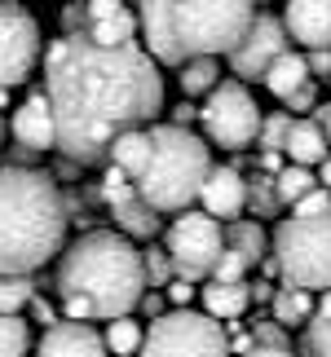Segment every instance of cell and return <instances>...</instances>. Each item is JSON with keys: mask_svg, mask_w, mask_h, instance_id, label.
<instances>
[{"mask_svg": "<svg viewBox=\"0 0 331 357\" xmlns=\"http://www.w3.org/2000/svg\"><path fill=\"white\" fill-rule=\"evenodd\" d=\"M287 128H292V115H265V123H260V150L265 155H283V142H287Z\"/></svg>", "mask_w": 331, "mask_h": 357, "instance_id": "cell-29", "label": "cell"}, {"mask_svg": "<svg viewBox=\"0 0 331 357\" xmlns=\"http://www.w3.org/2000/svg\"><path fill=\"white\" fill-rule=\"evenodd\" d=\"M31 349V331L18 313H0V357H27Z\"/></svg>", "mask_w": 331, "mask_h": 357, "instance_id": "cell-27", "label": "cell"}, {"mask_svg": "<svg viewBox=\"0 0 331 357\" xmlns=\"http://www.w3.org/2000/svg\"><path fill=\"white\" fill-rule=\"evenodd\" d=\"M5 132H9V128H5V119H0V146H5Z\"/></svg>", "mask_w": 331, "mask_h": 357, "instance_id": "cell-42", "label": "cell"}, {"mask_svg": "<svg viewBox=\"0 0 331 357\" xmlns=\"http://www.w3.org/2000/svg\"><path fill=\"white\" fill-rule=\"evenodd\" d=\"M305 331H309V353L314 357H331V291L318 296V309H314Z\"/></svg>", "mask_w": 331, "mask_h": 357, "instance_id": "cell-26", "label": "cell"}, {"mask_svg": "<svg viewBox=\"0 0 331 357\" xmlns=\"http://www.w3.org/2000/svg\"><path fill=\"white\" fill-rule=\"evenodd\" d=\"M331 212V190L327 185H314L305 199L292 203V216H327Z\"/></svg>", "mask_w": 331, "mask_h": 357, "instance_id": "cell-31", "label": "cell"}, {"mask_svg": "<svg viewBox=\"0 0 331 357\" xmlns=\"http://www.w3.org/2000/svg\"><path fill=\"white\" fill-rule=\"evenodd\" d=\"M110 163L159 216H177L190 203H199V190L216 168L212 146L182 123H146V128L119 132L110 146Z\"/></svg>", "mask_w": 331, "mask_h": 357, "instance_id": "cell-3", "label": "cell"}, {"mask_svg": "<svg viewBox=\"0 0 331 357\" xmlns=\"http://www.w3.org/2000/svg\"><path fill=\"white\" fill-rule=\"evenodd\" d=\"M40 62V22L13 0H0V89L22 84Z\"/></svg>", "mask_w": 331, "mask_h": 357, "instance_id": "cell-10", "label": "cell"}, {"mask_svg": "<svg viewBox=\"0 0 331 357\" xmlns=\"http://www.w3.org/2000/svg\"><path fill=\"white\" fill-rule=\"evenodd\" d=\"M199 203H203L208 216H216V221H226V225L239 221L243 208H247V181L239 176V168H212L203 190H199Z\"/></svg>", "mask_w": 331, "mask_h": 357, "instance_id": "cell-16", "label": "cell"}, {"mask_svg": "<svg viewBox=\"0 0 331 357\" xmlns=\"http://www.w3.org/2000/svg\"><path fill=\"white\" fill-rule=\"evenodd\" d=\"M270 305H274V322L287 331V326H309L318 300H314V291H305V287H292V282H287L283 291H274Z\"/></svg>", "mask_w": 331, "mask_h": 357, "instance_id": "cell-20", "label": "cell"}, {"mask_svg": "<svg viewBox=\"0 0 331 357\" xmlns=\"http://www.w3.org/2000/svg\"><path fill=\"white\" fill-rule=\"evenodd\" d=\"M36 300L27 278H0V313H22Z\"/></svg>", "mask_w": 331, "mask_h": 357, "instance_id": "cell-28", "label": "cell"}, {"mask_svg": "<svg viewBox=\"0 0 331 357\" xmlns=\"http://www.w3.org/2000/svg\"><path fill=\"white\" fill-rule=\"evenodd\" d=\"M318 185H327V190H331V155L318 163Z\"/></svg>", "mask_w": 331, "mask_h": 357, "instance_id": "cell-39", "label": "cell"}, {"mask_svg": "<svg viewBox=\"0 0 331 357\" xmlns=\"http://www.w3.org/2000/svg\"><path fill=\"white\" fill-rule=\"evenodd\" d=\"M137 31H142V22H137L133 9H119L110 13L102 22H89V40H98V45H137Z\"/></svg>", "mask_w": 331, "mask_h": 357, "instance_id": "cell-21", "label": "cell"}, {"mask_svg": "<svg viewBox=\"0 0 331 357\" xmlns=\"http://www.w3.org/2000/svg\"><path fill=\"white\" fill-rule=\"evenodd\" d=\"M203 313H212L216 322H234V318H243L247 305H252V287L247 282H212L203 287Z\"/></svg>", "mask_w": 331, "mask_h": 357, "instance_id": "cell-19", "label": "cell"}, {"mask_svg": "<svg viewBox=\"0 0 331 357\" xmlns=\"http://www.w3.org/2000/svg\"><path fill=\"white\" fill-rule=\"evenodd\" d=\"M199 119H203L208 142H216L221 150H247V146L260 137V123H265L256 98L239 84V79L216 84V89L208 93V102H203Z\"/></svg>", "mask_w": 331, "mask_h": 357, "instance_id": "cell-9", "label": "cell"}, {"mask_svg": "<svg viewBox=\"0 0 331 357\" xmlns=\"http://www.w3.org/2000/svg\"><path fill=\"white\" fill-rule=\"evenodd\" d=\"M243 357H292V349L287 344H252Z\"/></svg>", "mask_w": 331, "mask_h": 357, "instance_id": "cell-35", "label": "cell"}, {"mask_svg": "<svg viewBox=\"0 0 331 357\" xmlns=\"http://www.w3.org/2000/svg\"><path fill=\"white\" fill-rule=\"evenodd\" d=\"M89 22H102V18H110V13H119L124 9V0H89Z\"/></svg>", "mask_w": 331, "mask_h": 357, "instance_id": "cell-33", "label": "cell"}, {"mask_svg": "<svg viewBox=\"0 0 331 357\" xmlns=\"http://www.w3.org/2000/svg\"><path fill=\"white\" fill-rule=\"evenodd\" d=\"M31 305H36V322H45V326H53V322H58V318H53V309L45 305V300H31Z\"/></svg>", "mask_w": 331, "mask_h": 357, "instance_id": "cell-37", "label": "cell"}, {"mask_svg": "<svg viewBox=\"0 0 331 357\" xmlns=\"http://www.w3.org/2000/svg\"><path fill=\"white\" fill-rule=\"evenodd\" d=\"M256 5H265V0H256Z\"/></svg>", "mask_w": 331, "mask_h": 357, "instance_id": "cell-43", "label": "cell"}, {"mask_svg": "<svg viewBox=\"0 0 331 357\" xmlns=\"http://www.w3.org/2000/svg\"><path fill=\"white\" fill-rule=\"evenodd\" d=\"M137 357H230L226 322H216L212 313H199L190 305L159 313L150 322Z\"/></svg>", "mask_w": 331, "mask_h": 357, "instance_id": "cell-7", "label": "cell"}, {"mask_svg": "<svg viewBox=\"0 0 331 357\" xmlns=\"http://www.w3.org/2000/svg\"><path fill=\"white\" fill-rule=\"evenodd\" d=\"M226 247L243 252V256L256 265V260L265 256V229H260V221H243V216H239V221L226 225Z\"/></svg>", "mask_w": 331, "mask_h": 357, "instance_id": "cell-22", "label": "cell"}, {"mask_svg": "<svg viewBox=\"0 0 331 357\" xmlns=\"http://www.w3.org/2000/svg\"><path fill=\"white\" fill-rule=\"evenodd\" d=\"M137 22L142 49L159 66L230 58L256 22V0H137Z\"/></svg>", "mask_w": 331, "mask_h": 357, "instance_id": "cell-4", "label": "cell"}, {"mask_svg": "<svg viewBox=\"0 0 331 357\" xmlns=\"http://www.w3.org/2000/svg\"><path fill=\"white\" fill-rule=\"evenodd\" d=\"M62 313L71 322H115L142 305L146 256L124 229H89L62 252Z\"/></svg>", "mask_w": 331, "mask_h": 357, "instance_id": "cell-2", "label": "cell"}, {"mask_svg": "<svg viewBox=\"0 0 331 357\" xmlns=\"http://www.w3.org/2000/svg\"><path fill=\"white\" fill-rule=\"evenodd\" d=\"M252 300H274V296H270V287H265V282H256V287H252Z\"/></svg>", "mask_w": 331, "mask_h": 357, "instance_id": "cell-41", "label": "cell"}, {"mask_svg": "<svg viewBox=\"0 0 331 357\" xmlns=\"http://www.w3.org/2000/svg\"><path fill=\"white\" fill-rule=\"evenodd\" d=\"M66 199L49 172L0 168V278H27L62 252Z\"/></svg>", "mask_w": 331, "mask_h": 357, "instance_id": "cell-5", "label": "cell"}, {"mask_svg": "<svg viewBox=\"0 0 331 357\" xmlns=\"http://www.w3.org/2000/svg\"><path fill=\"white\" fill-rule=\"evenodd\" d=\"M168 300H172L177 309H186L190 300H195V282H190V278H172L168 282Z\"/></svg>", "mask_w": 331, "mask_h": 357, "instance_id": "cell-32", "label": "cell"}, {"mask_svg": "<svg viewBox=\"0 0 331 357\" xmlns=\"http://www.w3.org/2000/svg\"><path fill=\"white\" fill-rule=\"evenodd\" d=\"M274 265L292 287L331 291V212L279 221V229H274Z\"/></svg>", "mask_w": 331, "mask_h": 357, "instance_id": "cell-6", "label": "cell"}, {"mask_svg": "<svg viewBox=\"0 0 331 357\" xmlns=\"http://www.w3.org/2000/svg\"><path fill=\"white\" fill-rule=\"evenodd\" d=\"M309 71H314V79L331 75V49H309Z\"/></svg>", "mask_w": 331, "mask_h": 357, "instance_id": "cell-34", "label": "cell"}, {"mask_svg": "<svg viewBox=\"0 0 331 357\" xmlns=\"http://www.w3.org/2000/svg\"><path fill=\"white\" fill-rule=\"evenodd\" d=\"M102 199H106L110 216H115V225L128 238H155L159 234V212L137 195V185L115 168V163H110L106 176H102Z\"/></svg>", "mask_w": 331, "mask_h": 357, "instance_id": "cell-12", "label": "cell"}, {"mask_svg": "<svg viewBox=\"0 0 331 357\" xmlns=\"http://www.w3.org/2000/svg\"><path fill=\"white\" fill-rule=\"evenodd\" d=\"M309 102H314V84H309V89H300V93H296V98L287 102V106H292V111H305Z\"/></svg>", "mask_w": 331, "mask_h": 357, "instance_id": "cell-36", "label": "cell"}, {"mask_svg": "<svg viewBox=\"0 0 331 357\" xmlns=\"http://www.w3.org/2000/svg\"><path fill=\"white\" fill-rule=\"evenodd\" d=\"M142 340H146V331L133 318H115L106 326V349L115 357H137V353H142Z\"/></svg>", "mask_w": 331, "mask_h": 357, "instance_id": "cell-25", "label": "cell"}, {"mask_svg": "<svg viewBox=\"0 0 331 357\" xmlns=\"http://www.w3.org/2000/svg\"><path fill=\"white\" fill-rule=\"evenodd\" d=\"M287 49H292V45H287L283 18H274V13H256L252 31H247L243 45L230 53V66H234L239 79H265V71L283 58Z\"/></svg>", "mask_w": 331, "mask_h": 357, "instance_id": "cell-11", "label": "cell"}, {"mask_svg": "<svg viewBox=\"0 0 331 357\" xmlns=\"http://www.w3.org/2000/svg\"><path fill=\"white\" fill-rule=\"evenodd\" d=\"M221 66H216V58H190V62H182V93L186 98H199V93H212L216 84H221Z\"/></svg>", "mask_w": 331, "mask_h": 357, "instance_id": "cell-24", "label": "cell"}, {"mask_svg": "<svg viewBox=\"0 0 331 357\" xmlns=\"http://www.w3.org/2000/svg\"><path fill=\"white\" fill-rule=\"evenodd\" d=\"M283 26L296 45L331 49V0H287Z\"/></svg>", "mask_w": 331, "mask_h": 357, "instance_id": "cell-15", "label": "cell"}, {"mask_svg": "<svg viewBox=\"0 0 331 357\" xmlns=\"http://www.w3.org/2000/svg\"><path fill=\"white\" fill-rule=\"evenodd\" d=\"M137 309H146V313H150V318H159V309H163V300H159V296H142V305H137Z\"/></svg>", "mask_w": 331, "mask_h": 357, "instance_id": "cell-38", "label": "cell"}, {"mask_svg": "<svg viewBox=\"0 0 331 357\" xmlns=\"http://www.w3.org/2000/svg\"><path fill=\"white\" fill-rule=\"evenodd\" d=\"M9 132H13V142L22 150H53L58 146V119H53L49 93H31V98L13 111Z\"/></svg>", "mask_w": 331, "mask_h": 357, "instance_id": "cell-14", "label": "cell"}, {"mask_svg": "<svg viewBox=\"0 0 331 357\" xmlns=\"http://www.w3.org/2000/svg\"><path fill=\"white\" fill-rule=\"evenodd\" d=\"M314 185H318L314 168H305V163H287V168H279V181H274V199H279V203H296V199H305Z\"/></svg>", "mask_w": 331, "mask_h": 357, "instance_id": "cell-23", "label": "cell"}, {"mask_svg": "<svg viewBox=\"0 0 331 357\" xmlns=\"http://www.w3.org/2000/svg\"><path fill=\"white\" fill-rule=\"evenodd\" d=\"M327 146L331 137L318 119H292V128H287V142H283V155L292 163H305V168H318L327 159Z\"/></svg>", "mask_w": 331, "mask_h": 357, "instance_id": "cell-17", "label": "cell"}, {"mask_svg": "<svg viewBox=\"0 0 331 357\" xmlns=\"http://www.w3.org/2000/svg\"><path fill=\"white\" fill-rule=\"evenodd\" d=\"M45 93L58 119V150L71 163L110 159L119 132L146 128L163 111L159 62L142 45H98L84 36L53 40L45 58Z\"/></svg>", "mask_w": 331, "mask_h": 357, "instance_id": "cell-1", "label": "cell"}, {"mask_svg": "<svg viewBox=\"0 0 331 357\" xmlns=\"http://www.w3.org/2000/svg\"><path fill=\"white\" fill-rule=\"evenodd\" d=\"M314 84V71H309V58L305 53H296V49H287L279 62L265 71V89L274 93L279 102H292L300 89H309Z\"/></svg>", "mask_w": 331, "mask_h": 357, "instance_id": "cell-18", "label": "cell"}, {"mask_svg": "<svg viewBox=\"0 0 331 357\" xmlns=\"http://www.w3.org/2000/svg\"><path fill=\"white\" fill-rule=\"evenodd\" d=\"M163 252L172 260L177 278H212L221 252H226V221H216L208 212H177V221L163 229Z\"/></svg>", "mask_w": 331, "mask_h": 357, "instance_id": "cell-8", "label": "cell"}, {"mask_svg": "<svg viewBox=\"0 0 331 357\" xmlns=\"http://www.w3.org/2000/svg\"><path fill=\"white\" fill-rule=\"evenodd\" d=\"M247 269H252V260H247L243 252H234V247H226L221 260H216V269H212V282H243Z\"/></svg>", "mask_w": 331, "mask_h": 357, "instance_id": "cell-30", "label": "cell"}, {"mask_svg": "<svg viewBox=\"0 0 331 357\" xmlns=\"http://www.w3.org/2000/svg\"><path fill=\"white\" fill-rule=\"evenodd\" d=\"M318 123H323V128H327V137H331V102H327L323 111H318Z\"/></svg>", "mask_w": 331, "mask_h": 357, "instance_id": "cell-40", "label": "cell"}, {"mask_svg": "<svg viewBox=\"0 0 331 357\" xmlns=\"http://www.w3.org/2000/svg\"><path fill=\"white\" fill-rule=\"evenodd\" d=\"M106 335H98L89 322H53L45 326L36 344V357H106Z\"/></svg>", "mask_w": 331, "mask_h": 357, "instance_id": "cell-13", "label": "cell"}]
</instances>
